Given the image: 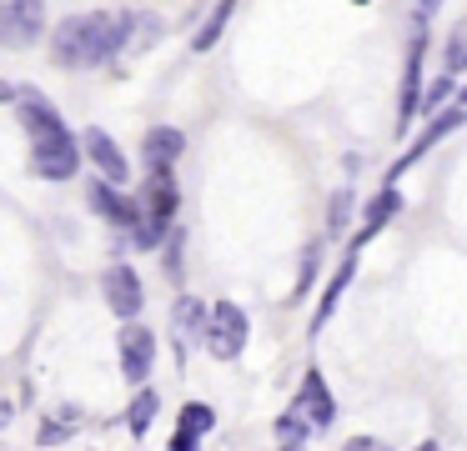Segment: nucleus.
I'll list each match as a JSON object with an SVG mask.
<instances>
[{"label":"nucleus","mask_w":467,"mask_h":451,"mask_svg":"<svg viewBox=\"0 0 467 451\" xmlns=\"http://www.w3.org/2000/svg\"><path fill=\"white\" fill-rule=\"evenodd\" d=\"M226 20H232V5H216L212 15H206V26L192 36V46H196V50H212V46H216V36L226 30Z\"/></svg>","instance_id":"obj_22"},{"label":"nucleus","mask_w":467,"mask_h":451,"mask_svg":"<svg viewBox=\"0 0 467 451\" xmlns=\"http://www.w3.org/2000/svg\"><path fill=\"white\" fill-rule=\"evenodd\" d=\"M296 451H306V446H296Z\"/></svg>","instance_id":"obj_30"},{"label":"nucleus","mask_w":467,"mask_h":451,"mask_svg":"<svg viewBox=\"0 0 467 451\" xmlns=\"http://www.w3.org/2000/svg\"><path fill=\"white\" fill-rule=\"evenodd\" d=\"M41 26H46V10L31 5V0H5L0 5V46H31V40H41Z\"/></svg>","instance_id":"obj_6"},{"label":"nucleus","mask_w":467,"mask_h":451,"mask_svg":"<svg viewBox=\"0 0 467 451\" xmlns=\"http://www.w3.org/2000/svg\"><path fill=\"white\" fill-rule=\"evenodd\" d=\"M171 321H176V336L186 341V351L196 346V341H206V326H212V311H202V301L196 296H182L171 306Z\"/></svg>","instance_id":"obj_17"},{"label":"nucleus","mask_w":467,"mask_h":451,"mask_svg":"<svg viewBox=\"0 0 467 451\" xmlns=\"http://www.w3.org/2000/svg\"><path fill=\"white\" fill-rule=\"evenodd\" d=\"M347 216H352V190H337L332 196V206H327V236H342L347 231Z\"/></svg>","instance_id":"obj_24"},{"label":"nucleus","mask_w":467,"mask_h":451,"mask_svg":"<svg viewBox=\"0 0 467 451\" xmlns=\"http://www.w3.org/2000/svg\"><path fill=\"white\" fill-rule=\"evenodd\" d=\"M296 411H302L312 426H332V416H337V401H332V391H327V381H322V371H306L302 376V391H296Z\"/></svg>","instance_id":"obj_13"},{"label":"nucleus","mask_w":467,"mask_h":451,"mask_svg":"<svg viewBox=\"0 0 467 451\" xmlns=\"http://www.w3.org/2000/svg\"><path fill=\"white\" fill-rule=\"evenodd\" d=\"M216 426V411L206 401H186L182 406V431L171 436V451H196V441Z\"/></svg>","instance_id":"obj_15"},{"label":"nucleus","mask_w":467,"mask_h":451,"mask_svg":"<svg viewBox=\"0 0 467 451\" xmlns=\"http://www.w3.org/2000/svg\"><path fill=\"white\" fill-rule=\"evenodd\" d=\"M246 331H252V321H246V311L236 306V301H216L212 306V326H206V351H212L216 361H236L246 346Z\"/></svg>","instance_id":"obj_2"},{"label":"nucleus","mask_w":467,"mask_h":451,"mask_svg":"<svg viewBox=\"0 0 467 451\" xmlns=\"http://www.w3.org/2000/svg\"><path fill=\"white\" fill-rule=\"evenodd\" d=\"M457 96V90H452V76H447V70H442V76H437L432 80V86H427V96H422V116H447V110H452V106H447V100H452Z\"/></svg>","instance_id":"obj_20"},{"label":"nucleus","mask_w":467,"mask_h":451,"mask_svg":"<svg viewBox=\"0 0 467 451\" xmlns=\"http://www.w3.org/2000/svg\"><path fill=\"white\" fill-rule=\"evenodd\" d=\"M151 416H156V391H141V396L131 401V411H126V431H131V436H146V431H151Z\"/></svg>","instance_id":"obj_21"},{"label":"nucleus","mask_w":467,"mask_h":451,"mask_svg":"<svg viewBox=\"0 0 467 451\" xmlns=\"http://www.w3.org/2000/svg\"><path fill=\"white\" fill-rule=\"evenodd\" d=\"M16 110H21L26 130H31V146H51V140H66V136H71V130H66V120L56 116V106H51L46 96H36V90H21Z\"/></svg>","instance_id":"obj_4"},{"label":"nucleus","mask_w":467,"mask_h":451,"mask_svg":"<svg viewBox=\"0 0 467 451\" xmlns=\"http://www.w3.org/2000/svg\"><path fill=\"white\" fill-rule=\"evenodd\" d=\"M317 261H322V246L312 241V246H306V256H302V281H296V296H302V291L312 286V276H317Z\"/></svg>","instance_id":"obj_25"},{"label":"nucleus","mask_w":467,"mask_h":451,"mask_svg":"<svg viewBox=\"0 0 467 451\" xmlns=\"http://www.w3.org/2000/svg\"><path fill=\"white\" fill-rule=\"evenodd\" d=\"M312 421H306L302 416V411H282V416H276V446H282V451H296V446H306V436H312Z\"/></svg>","instance_id":"obj_19"},{"label":"nucleus","mask_w":467,"mask_h":451,"mask_svg":"<svg viewBox=\"0 0 467 451\" xmlns=\"http://www.w3.org/2000/svg\"><path fill=\"white\" fill-rule=\"evenodd\" d=\"M86 206H91L96 216H106V220H111V226L131 231V236H136V231H141V220H146V210L136 206L131 196H121V190H116V186H111V180H106V176H91V180H86Z\"/></svg>","instance_id":"obj_3"},{"label":"nucleus","mask_w":467,"mask_h":451,"mask_svg":"<svg viewBox=\"0 0 467 451\" xmlns=\"http://www.w3.org/2000/svg\"><path fill=\"white\" fill-rule=\"evenodd\" d=\"M342 451H392V446H382V441H377V436H352V441H347Z\"/></svg>","instance_id":"obj_27"},{"label":"nucleus","mask_w":467,"mask_h":451,"mask_svg":"<svg viewBox=\"0 0 467 451\" xmlns=\"http://www.w3.org/2000/svg\"><path fill=\"white\" fill-rule=\"evenodd\" d=\"M101 296H106V306H111L121 321H131L136 311L146 306V291H141V276H136V266H126V261H121V266L106 271V276H101Z\"/></svg>","instance_id":"obj_5"},{"label":"nucleus","mask_w":467,"mask_h":451,"mask_svg":"<svg viewBox=\"0 0 467 451\" xmlns=\"http://www.w3.org/2000/svg\"><path fill=\"white\" fill-rule=\"evenodd\" d=\"M81 150L96 160V170H101L111 186H126V176H131V166H126V156H121V146H116L111 136H106L101 126H86L81 130Z\"/></svg>","instance_id":"obj_9"},{"label":"nucleus","mask_w":467,"mask_h":451,"mask_svg":"<svg viewBox=\"0 0 467 451\" xmlns=\"http://www.w3.org/2000/svg\"><path fill=\"white\" fill-rule=\"evenodd\" d=\"M131 26H136L131 10H86V15H71V20L56 26L51 56H56V66H61V70L106 66V60H116L126 50Z\"/></svg>","instance_id":"obj_1"},{"label":"nucleus","mask_w":467,"mask_h":451,"mask_svg":"<svg viewBox=\"0 0 467 451\" xmlns=\"http://www.w3.org/2000/svg\"><path fill=\"white\" fill-rule=\"evenodd\" d=\"M121 376L131 381V386H141L146 376H151V361H156V331L146 326H121Z\"/></svg>","instance_id":"obj_7"},{"label":"nucleus","mask_w":467,"mask_h":451,"mask_svg":"<svg viewBox=\"0 0 467 451\" xmlns=\"http://www.w3.org/2000/svg\"><path fill=\"white\" fill-rule=\"evenodd\" d=\"M171 216H176V180L171 170H151L146 176V220L171 226Z\"/></svg>","instance_id":"obj_16"},{"label":"nucleus","mask_w":467,"mask_h":451,"mask_svg":"<svg viewBox=\"0 0 467 451\" xmlns=\"http://www.w3.org/2000/svg\"><path fill=\"white\" fill-rule=\"evenodd\" d=\"M182 146H186V136L176 126H151L146 140H141V156H146L151 170H171V160L182 156Z\"/></svg>","instance_id":"obj_14"},{"label":"nucleus","mask_w":467,"mask_h":451,"mask_svg":"<svg viewBox=\"0 0 467 451\" xmlns=\"http://www.w3.org/2000/svg\"><path fill=\"white\" fill-rule=\"evenodd\" d=\"M352 261H357V251H347V261H342V266H337V276H332V286H327V291H322V306H317V311H312V336H317V331H322V326H327V321H332V311H337V301H342V291H347V286H352Z\"/></svg>","instance_id":"obj_18"},{"label":"nucleus","mask_w":467,"mask_h":451,"mask_svg":"<svg viewBox=\"0 0 467 451\" xmlns=\"http://www.w3.org/2000/svg\"><path fill=\"white\" fill-rule=\"evenodd\" d=\"M462 120H467V110H462V106H452V110H447V116L427 120V130H422V136H417V146H412V150H402V160H397V166L387 170V186H392V180L402 176L407 166H412V160H422V156H427V150H432V146H437V140H442V136H452V130L462 126Z\"/></svg>","instance_id":"obj_11"},{"label":"nucleus","mask_w":467,"mask_h":451,"mask_svg":"<svg viewBox=\"0 0 467 451\" xmlns=\"http://www.w3.org/2000/svg\"><path fill=\"white\" fill-rule=\"evenodd\" d=\"M457 106H462V110H467V90H462V96H457Z\"/></svg>","instance_id":"obj_29"},{"label":"nucleus","mask_w":467,"mask_h":451,"mask_svg":"<svg viewBox=\"0 0 467 451\" xmlns=\"http://www.w3.org/2000/svg\"><path fill=\"white\" fill-rule=\"evenodd\" d=\"M397 210H402V190H397V186H382L372 200H367V210H362V231H357V236L347 241V251H362L367 241H372L377 231H382L387 220L397 216Z\"/></svg>","instance_id":"obj_12"},{"label":"nucleus","mask_w":467,"mask_h":451,"mask_svg":"<svg viewBox=\"0 0 467 451\" xmlns=\"http://www.w3.org/2000/svg\"><path fill=\"white\" fill-rule=\"evenodd\" d=\"M66 436H71V426H61V421H46V426H41L46 446H56V441H66Z\"/></svg>","instance_id":"obj_26"},{"label":"nucleus","mask_w":467,"mask_h":451,"mask_svg":"<svg viewBox=\"0 0 467 451\" xmlns=\"http://www.w3.org/2000/svg\"><path fill=\"white\" fill-rule=\"evenodd\" d=\"M417 451H437V441H422V446H417Z\"/></svg>","instance_id":"obj_28"},{"label":"nucleus","mask_w":467,"mask_h":451,"mask_svg":"<svg viewBox=\"0 0 467 451\" xmlns=\"http://www.w3.org/2000/svg\"><path fill=\"white\" fill-rule=\"evenodd\" d=\"M422 50H427V40H422V26H417V36H412V46H407V60H402V106H397V126H412V116H422Z\"/></svg>","instance_id":"obj_8"},{"label":"nucleus","mask_w":467,"mask_h":451,"mask_svg":"<svg viewBox=\"0 0 467 451\" xmlns=\"http://www.w3.org/2000/svg\"><path fill=\"white\" fill-rule=\"evenodd\" d=\"M31 166L41 170L46 180H71L76 170H81V140L66 136V140H51V146H36Z\"/></svg>","instance_id":"obj_10"},{"label":"nucleus","mask_w":467,"mask_h":451,"mask_svg":"<svg viewBox=\"0 0 467 451\" xmlns=\"http://www.w3.org/2000/svg\"><path fill=\"white\" fill-rule=\"evenodd\" d=\"M442 60H447V76H452V70H467V20H462V26H452Z\"/></svg>","instance_id":"obj_23"}]
</instances>
